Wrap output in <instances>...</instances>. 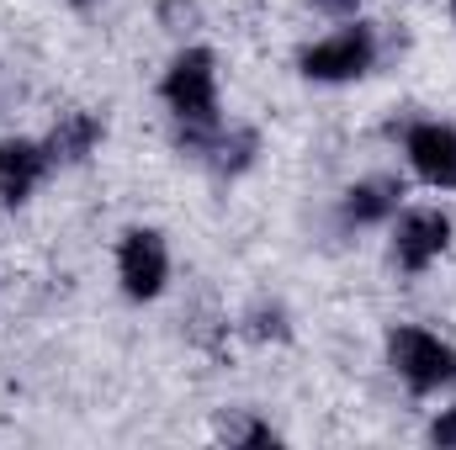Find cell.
I'll return each mask as SVG.
<instances>
[{
	"mask_svg": "<svg viewBox=\"0 0 456 450\" xmlns=\"http://www.w3.org/2000/svg\"><path fill=\"white\" fill-rule=\"evenodd\" d=\"M165 101H170L175 122L186 127V138H208L218 127V75H213V53L208 48H186L170 64Z\"/></svg>",
	"mask_w": 456,
	"mask_h": 450,
	"instance_id": "cell-1",
	"label": "cell"
},
{
	"mask_svg": "<svg viewBox=\"0 0 456 450\" xmlns=\"http://www.w3.org/2000/svg\"><path fill=\"white\" fill-rule=\"evenodd\" d=\"M387 360L414 392H441V387L456 382V350L441 344L436 334H425V329H393L387 334Z\"/></svg>",
	"mask_w": 456,
	"mask_h": 450,
	"instance_id": "cell-2",
	"label": "cell"
},
{
	"mask_svg": "<svg viewBox=\"0 0 456 450\" xmlns=\"http://www.w3.org/2000/svg\"><path fill=\"white\" fill-rule=\"evenodd\" d=\"M371 59H377L371 27H345V32H335V37L314 43L297 64H303L308 80H355V75L371 69Z\"/></svg>",
	"mask_w": 456,
	"mask_h": 450,
	"instance_id": "cell-3",
	"label": "cell"
},
{
	"mask_svg": "<svg viewBox=\"0 0 456 450\" xmlns=\"http://www.w3.org/2000/svg\"><path fill=\"white\" fill-rule=\"evenodd\" d=\"M117 276H122V292L149 302L165 292V276H170V254H165V238L154 228H133L117 249Z\"/></svg>",
	"mask_w": 456,
	"mask_h": 450,
	"instance_id": "cell-4",
	"label": "cell"
},
{
	"mask_svg": "<svg viewBox=\"0 0 456 450\" xmlns=\"http://www.w3.org/2000/svg\"><path fill=\"white\" fill-rule=\"evenodd\" d=\"M403 149H409V165H414L430 186H456V127L419 122V127H409Z\"/></svg>",
	"mask_w": 456,
	"mask_h": 450,
	"instance_id": "cell-5",
	"label": "cell"
},
{
	"mask_svg": "<svg viewBox=\"0 0 456 450\" xmlns=\"http://www.w3.org/2000/svg\"><path fill=\"white\" fill-rule=\"evenodd\" d=\"M446 238H452V218L446 213H409L398 223V238H393V260L403 270H425L446 249Z\"/></svg>",
	"mask_w": 456,
	"mask_h": 450,
	"instance_id": "cell-6",
	"label": "cell"
},
{
	"mask_svg": "<svg viewBox=\"0 0 456 450\" xmlns=\"http://www.w3.org/2000/svg\"><path fill=\"white\" fill-rule=\"evenodd\" d=\"M48 170V149L43 143H27V138H5L0 143V202L16 207L32 197V186L43 181Z\"/></svg>",
	"mask_w": 456,
	"mask_h": 450,
	"instance_id": "cell-7",
	"label": "cell"
},
{
	"mask_svg": "<svg viewBox=\"0 0 456 450\" xmlns=\"http://www.w3.org/2000/svg\"><path fill=\"white\" fill-rule=\"evenodd\" d=\"M398 197H403V186H398L393 175L355 181V186L345 191V223H382V218L398 213Z\"/></svg>",
	"mask_w": 456,
	"mask_h": 450,
	"instance_id": "cell-8",
	"label": "cell"
},
{
	"mask_svg": "<svg viewBox=\"0 0 456 450\" xmlns=\"http://www.w3.org/2000/svg\"><path fill=\"white\" fill-rule=\"evenodd\" d=\"M96 138H102V122L91 112H64L43 149H48V159H86L96 149Z\"/></svg>",
	"mask_w": 456,
	"mask_h": 450,
	"instance_id": "cell-9",
	"label": "cell"
},
{
	"mask_svg": "<svg viewBox=\"0 0 456 450\" xmlns=\"http://www.w3.org/2000/svg\"><path fill=\"white\" fill-rule=\"evenodd\" d=\"M249 159H255V133H233V138H218V143H213V165L228 170V175L244 170Z\"/></svg>",
	"mask_w": 456,
	"mask_h": 450,
	"instance_id": "cell-10",
	"label": "cell"
},
{
	"mask_svg": "<svg viewBox=\"0 0 456 450\" xmlns=\"http://www.w3.org/2000/svg\"><path fill=\"white\" fill-rule=\"evenodd\" d=\"M228 440H244V446H276V435H271L265 424H233Z\"/></svg>",
	"mask_w": 456,
	"mask_h": 450,
	"instance_id": "cell-11",
	"label": "cell"
},
{
	"mask_svg": "<svg viewBox=\"0 0 456 450\" xmlns=\"http://www.w3.org/2000/svg\"><path fill=\"white\" fill-rule=\"evenodd\" d=\"M430 440H436V446H456V408H452V414H441V419H436Z\"/></svg>",
	"mask_w": 456,
	"mask_h": 450,
	"instance_id": "cell-12",
	"label": "cell"
},
{
	"mask_svg": "<svg viewBox=\"0 0 456 450\" xmlns=\"http://www.w3.org/2000/svg\"><path fill=\"white\" fill-rule=\"evenodd\" d=\"M159 16H165V21H197V5H181V0H165V5H159Z\"/></svg>",
	"mask_w": 456,
	"mask_h": 450,
	"instance_id": "cell-13",
	"label": "cell"
},
{
	"mask_svg": "<svg viewBox=\"0 0 456 450\" xmlns=\"http://www.w3.org/2000/svg\"><path fill=\"white\" fill-rule=\"evenodd\" d=\"M314 5H319V11H330V16H355V5H361V0H314Z\"/></svg>",
	"mask_w": 456,
	"mask_h": 450,
	"instance_id": "cell-14",
	"label": "cell"
},
{
	"mask_svg": "<svg viewBox=\"0 0 456 450\" xmlns=\"http://www.w3.org/2000/svg\"><path fill=\"white\" fill-rule=\"evenodd\" d=\"M452 11H456V0H452Z\"/></svg>",
	"mask_w": 456,
	"mask_h": 450,
	"instance_id": "cell-15",
	"label": "cell"
}]
</instances>
